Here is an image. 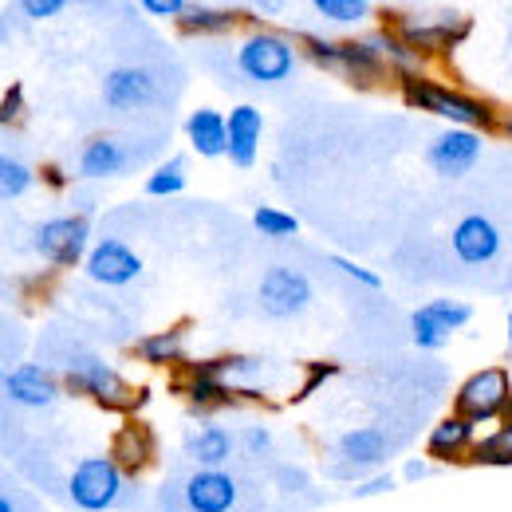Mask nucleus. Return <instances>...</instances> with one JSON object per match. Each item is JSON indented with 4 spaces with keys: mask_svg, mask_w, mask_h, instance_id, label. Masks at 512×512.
Here are the masks:
<instances>
[{
    "mask_svg": "<svg viewBox=\"0 0 512 512\" xmlns=\"http://www.w3.org/2000/svg\"><path fill=\"white\" fill-rule=\"evenodd\" d=\"M473 461H477V465H512V422H505L493 438L477 442Z\"/></svg>",
    "mask_w": 512,
    "mask_h": 512,
    "instance_id": "aec40b11",
    "label": "nucleus"
},
{
    "mask_svg": "<svg viewBox=\"0 0 512 512\" xmlns=\"http://www.w3.org/2000/svg\"><path fill=\"white\" fill-rule=\"evenodd\" d=\"M67 383H71V390L95 394L99 402H111V406L127 402V386H123V379H119L99 355H87V351H75V355L67 359Z\"/></svg>",
    "mask_w": 512,
    "mask_h": 512,
    "instance_id": "6e6552de",
    "label": "nucleus"
},
{
    "mask_svg": "<svg viewBox=\"0 0 512 512\" xmlns=\"http://www.w3.org/2000/svg\"><path fill=\"white\" fill-rule=\"evenodd\" d=\"M127 150H123V142H115V138H95L87 150H83V158H79V174L83 178H111V174H119V170H127Z\"/></svg>",
    "mask_w": 512,
    "mask_h": 512,
    "instance_id": "dca6fc26",
    "label": "nucleus"
},
{
    "mask_svg": "<svg viewBox=\"0 0 512 512\" xmlns=\"http://www.w3.org/2000/svg\"><path fill=\"white\" fill-rule=\"evenodd\" d=\"M430 166L442 174V178H465L473 170V162L481 158V134L477 130H461L453 127L446 134H438L426 150Z\"/></svg>",
    "mask_w": 512,
    "mask_h": 512,
    "instance_id": "1a4fd4ad",
    "label": "nucleus"
},
{
    "mask_svg": "<svg viewBox=\"0 0 512 512\" xmlns=\"http://www.w3.org/2000/svg\"><path fill=\"white\" fill-rule=\"evenodd\" d=\"M186 453L197 461V469H217L221 461H229L233 438L221 426H201V430H193L190 438H186Z\"/></svg>",
    "mask_w": 512,
    "mask_h": 512,
    "instance_id": "f3484780",
    "label": "nucleus"
},
{
    "mask_svg": "<svg viewBox=\"0 0 512 512\" xmlns=\"http://www.w3.org/2000/svg\"><path fill=\"white\" fill-rule=\"evenodd\" d=\"M316 12L335 24H355L367 16V4L363 0H316Z\"/></svg>",
    "mask_w": 512,
    "mask_h": 512,
    "instance_id": "bb28decb",
    "label": "nucleus"
},
{
    "mask_svg": "<svg viewBox=\"0 0 512 512\" xmlns=\"http://www.w3.org/2000/svg\"><path fill=\"white\" fill-rule=\"evenodd\" d=\"M67 497L71 505L83 512L115 509L123 497V469L115 457H87L75 465L71 481H67Z\"/></svg>",
    "mask_w": 512,
    "mask_h": 512,
    "instance_id": "f03ea898",
    "label": "nucleus"
},
{
    "mask_svg": "<svg viewBox=\"0 0 512 512\" xmlns=\"http://www.w3.org/2000/svg\"><path fill=\"white\" fill-rule=\"evenodd\" d=\"M406 99L430 115H442L449 123H457L461 130L473 127H489L493 123V111L481 103V99H469L461 91H449L438 83H426V79H406Z\"/></svg>",
    "mask_w": 512,
    "mask_h": 512,
    "instance_id": "7ed1b4c3",
    "label": "nucleus"
},
{
    "mask_svg": "<svg viewBox=\"0 0 512 512\" xmlns=\"http://www.w3.org/2000/svg\"><path fill=\"white\" fill-rule=\"evenodd\" d=\"M509 134H512V119H509Z\"/></svg>",
    "mask_w": 512,
    "mask_h": 512,
    "instance_id": "58836bf2",
    "label": "nucleus"
},
{
    "mask_svg": "<svg viewBox=\"0 0 512 512\" xmlns=\"http://www.w3.org/2000/svg\"><path fill=\"white\" fill-rule=\"evenodd\" d=\"M16 107H20V91H16V87H12V91H8V99H4V103H0V123H8V119H12V115H16Z\"/></svg>",
    "mask_w": 512,
    "mask_h": 512,
    "instance_id": "72a5a7b5",
    "label": "nucleus"
},
{
    "mask_svg": "<svg viewBox=\"0 0 512 512\" xmlns=\"http://www.w3.org/2000/svg\"><path fill=\"white\" fill-rule=\"evenodd\" d=\"M0 512H24V501L12 489H0Z\"/></svg>",
    "mask_w": 512,
    "mask_h": 512,
    "instance_id": "f704fd0d",
    "label": "nucleus"
},
{
    "mask_svg": "<svg viewBox=\"0 0 512 512\" xmlns=\"http://www.w3.org/2000/svg\"><path fill=\"white\" fill-rule=\"evenodd\" d=\"M146 12H154V16H186L190 8L182 0H146Z\"/></svg>",
    "mask_w": 512,
    "mask_h": 512,
    "instance_id": "c756f323",
    "label": "nucleus"
},
{
    "mask_svg": "<svg viewBox=\"0 0 512 512\" xmlns=\"http://www.w3.org/2000/svg\"><path fill=\"white\" fill-rule=\"evenodd\" d=\"M249 446H253L256 453H260V449H268V434H264L260 426H256V430H249Z\"/></svg>",
    "mask_w": 512,
    "mask_h": 512,
    "instance_id": "c9c22d12",
    "label": "nucleus"
},
{
    "mask_svg": "<svg viewBox=\"0 0 512 512\" xmlns=\"http://www.w3.org/2000/svg\"><path fill=\"white\" fill-rule=\"evenodd\" d=\"M138 272H142V260L130 253L123 241H99L87 256V276L95 284H107V288L130 284Z\"/></svg>",
    "mask_w": 512,
    "mask_h": 512,
    "instance_id": "f8f14e48",
    "label": "nucleus"
},
{
    "mask_svg": "<svg viewBox=\"0 0 512 512\" xmlns=\"http://www.w3.org/2000/svg\"><path fill=\"white\" fill-rule=\"evenodd\" d=\"M138 355L150 359V363H170L182 355V335L178 331H162V335H150L138 343Z\"/></svg>",
    "mask_w": 512,
    "mask_h": 512,
    "instance_id": "4be33fe9",
    "label": "nucleus"
},
{
    "mask_svg": "<svg viewBox=\"0 0 512 512\" xmlns=\"http://www.w3.org/2000/svg\"><path fill=\"white\" fill-rule=\"evenodd\" d=\"M422 473H426V465H418V461H414V465H406V477H414V481H418Z\"/></svg>",
    "mask_w": 512,
    "mask_h": 512,
    "instance_id": "e433bc0d",
    "label": "nucleus"
},
{
    "mask_svg": "<svg viewBox=\"0 0 512 512\" xmlns=\"http://www.w3.org/2000/svg\"><path fill=\"white\" fill-rule=\"evenodd\" d=\"M186 134H190L193 150L205 154V158L229 154V119H221L217 111H193Z\"/></svg>",
    "mask_w": 512,
    "mask_h": 512,
    "instance_id": "2eb2a0df",
    "label": "nucleus"
},
{
    "mask_svg": "<svg viewBox=\"0 0 512 512\" xmlns=\"http://www.w3.org/2000/svg\"><path fill=\"white\" fill-rule=\"evenodd\" d=\"M453 253L461 264H489L493 256L501 253V233L489 217L469 213L453 225Z\"/></svg>",
    "mask_w": 512,
    "mask_h": 512,
    "instance_id": "9d476101",
    "label": "nucleus"
},
{
    "mask_svg": "<svg viewBox=\"0 0 512 512\" xmlns=\"http://www.w3.org/2000/svg\"><path fill=\"white\" fill-rule=\"evenodd\" d=\"M386 449H390V442H386L383 430H351L339 438V457L351 465H379Z\"/></svg>",
    "mask_w": 512,
    "mask_h": 512,
    "instance_id": "a211bd4d",
    "label": "nucleus"
},
{
    "mask_svg": "<svg viewBox=\"0 0 512 512\" xmlns=\"http://www.w3.org/2000/svg\"><path fill=\"white\" fill-rule=\"evenodd\" d=\"M60 8H64V0H28V4H24L28 16H56Z\"/></svg>",
    "mask_w": 512,
    "mask_h": 512,
    "instance_id": "7c9ffc66",
    "label": "nucleus"
},
{
    "mask_svg": "<svg viewBox=\"0 0 512 512\" xmlns=\"http://www.w3.org/2000/svg\"><path fill=\"white\" fill-rule=\"evenodd\" d=\"M473 442V422L469 418H446L438 430H430V457H453Z\"/></svg>",
    "mask_w": 512,
    "mask_h": 512,
    "instance_id": "6ab92c4d",
    "label": "nucleus"
},
{
    "mask_svg": "<svg viewBox=\"0 0 512 512\" xmlns=\"http://www.w3.org/2000/svg\"><path fill=\"white\" fill-rule=\"evenodd\" d=\"M512 390H509V375L501 367H489V371H477L469 375L461 390H457V418H469L473 426L501 414L509 406Z\"/></svg>",
    "mask_w": 512,
    "mask_h": 512,
    "instance_id": "39448f33",
    "label": "nucleus"
},
{
    "mask_svg": "<svg viewBox=\"0 0 512 512\" xmlns=\"http://www.w3.org/2000/svg\"><path fill=\"white\" fill-rule=\"evenodd\" d=\"M28 186H32V170H28L24 162H16V158H4V154H0V201L20 197Z\"/></svg>",
    "mask_w": 512,
    "mask_h": 512,
    "instance_id": "412c9836",
    "label": "nucleus"
},
{
    "mask_svg": "<svg viewBox=\"0 0 512 512\" xmlns=\"http://www.w3.org/2000/svg\"><path fill=\"white\" fill-rule=\"evenodd\" d=\"M237 67L241 75H249L253 83H280L292 75L296 67V52L284 36H272V32H260V36H249L237 52Z\"/></svg>",
    "mask_w": 512,
    "mask_h": 512,
    "instance_id": "20e7f679",
    "label": "nucleus"
},
{
    "mask_svg": "<svg viewBox=\"0 0 512 512\" xmlns=\"http://www.w3.org/2000/svg\"><path fill=\"white\" fill-rule=\"evenodd\" d=\"M0 379H4V375H0Z\"/></svg>",
    "mask_w": 512,
    "mask_h": 512,
    "instance_id": "ea45409f",
    "label": "nucleus"
},
{
    "mask_svg": "<svg viewBox=\"0 0 512 512\" xmlns=\"http://www.w3.org/2000/svg\"><path fill=\"white\" fill-rule=\"evenodd\" d=\"M253 225L264 233V237H296V229H300L296 217H288V213H280V209H268V205L256 209Z\"/></svg>",
    "mask_w": 512,
    "mask_h": 512,
    "instance_id": "393cba45",
    "label": "nucleus"
},
{
    "mask_svg": "<svg viewBox=\"0 0 512 512\" xmlns=\"http://www.w3.org/2000/svg\"><path fill=\"white\" fill-rule=\"evenodd\" d=\"M260 130H264V119H260L256 107H237L229 115V158H233V166H241V170L253 166Z\"/></svg>",
    "mask_w": 512,
    "mask_h": 512,
    "instance_id": "4468645a",
    "label": "nucleus"
},
{
    "mask_svg": "<svg viewBox=\"0 0 512 512\" xmlns=\"http://www.w3.org/2000/svg\"><path fill=\"white\" fill-rule=\"evenodd\" d=\"M83 249H87V217H56L36 229V253L60 268L79 264Z\"/></svg>",
    "mask_w": 512,
    "mask_h": 512,
    "instance_id": "0eeeda50",
    "label": "nucleus"
},
{
    "mask_svg": "<svg viewBox=\"0 0 512 512\" xmlns=\"http://www.w3.org/2000/svg\"><path fill=\"white\" fill-rule=\"evenodd\" d=\"M182 186H186V162H182V158H170L162 170H154V174L146 178V193H154V197L178 193Z\"/></svg>",
    "mask_w": 512,
    "mask_h": 512,
    "instance_id": "5701e85b",
    "label": "nucleus"
},
{
    "mask_svg": "<svg viewBox=\"0 0 512 512\" xmlns=\"http://www.w3.org/2000/svg\"><path fill=\"white\" fill-rule=\"evenodd\" d=\"M509 339H512V316H509Z\"/></svg>",
    "mask_w": 512,
    "mask_h": 512,
    "instance_id": "4c0bfd02",
    "label": "nucleus"
},
{
    "mask_svg": "<svg viewBox=\"0 0 512 512\" xmlns=\"http://www.w3.org/2000/svg\"><path fill=\"white\" fill-rule=\"evenodd\" d=\"M390 485H394L390 477H375V481H363V485H359L355 493H359V497H375V493H386Z\"/></svg>",
    "mask_w": 512,
    "mask_h": 512,
    "instance_id": "2f4dec72",
    "label": "nucleus"
},
{
    "mask_svg": "<svg viewBox=\"0 0 512 512\" xmlns=\"http://www.w3.org/2000/svg\"><path fill=\"white\" fill-rule=\"evenodd\" d=\"M4 390H8V398L20 402V406H52L56 394H60L56 379H52L44 367H36V363L16 367V371L4 379Z\"/></svg>",
    "mask_w": 512,
    "mask_h": 512,
    "instance_id": "ddd939ff",
    "label": "nucleus"
},
{
    "mask_svg": "<svg viewBox=\"0 0 512 512\" xmlns=\"http://www.w3.org/2000/svg\"><path fill=\"white\" fill-rule=\"evenodd\" d=\"M154 91H158V83L146 67H115L103 83V99L115 111H138V107L154 103Z\"/></svg>",
    "mask_w": 512,
    "mask_h": 512,
    "instance_id": "9b49d317",
    "label": "nucleus"
},
{
    "mask_svg": "<svg viewBox=\"0 0 512 512\" xmlns=\"http://www.w3.org/2000/svg\"><path fill=\"white\" fill-rule=\"evenodd\" d=\"M182 24H186V28H201V32H217V28H229V24H233V12H217V8H190Z\"/></svg>",
    "mask_w": 512,
    "mask_h": 512,
    "instance_id": "cd10ccee",
    "label": "nucleus"
},
{
    "mask_svg": "<svg viewBox=\"0 0 512 512\" xmlns=\"http://www.w3.org/2000/svg\"><path fill=\"white\" fill-rule=\"evenodd\" d=\"M331 264H335L339 272H347L351 280H359V284H367V288H379V284H383V280H379L375 272H367V268H359V264H351V260H343V256H335Z\"/></svg>",
    "mask_w": 512,
    "mask_h": 512,
    "instance_id": "c85d7f7f",
    "label": "nucleus"
},
{
    "mask_svg": "<svg viewBox=\"0 0 512 512\" xmlns=\"http://www.w3.org/2000/svg\"><path fill=\"white\" fill-rule=\"evenodd\" d=\"M410 331H414V343H418V347H430V351L446 347V339H449V331L434 320L426 308H418V312L410 316Z\"/></svg>",
    "mask_w": 512,
    "mask_h": 512,
    "instance_id": "b1692460",
    "label": "nucleus"
},
{
    "mask_svg": "<svg viewBox=\"0 0 512 512\" xmlns=\"http://www.w3.org/2000/svg\"><path fill=\"white\" fill-rule=\"evenodd\" d=\"M331 371H335V367H327V363H316V371H312V379H308V386L300 390V398H304V394H312V390H316V386H320L323 379L331 375Z\"/></svg>",
    "mask_w": 512,
    "mask_h": 512,
    "instance_id": "473e14b6",
    "label": "nucleus"
},
{
    "mask_svg": "<svg viewBox=\"0 0 512 512\" xmlns=\"http://www.w3.org/2000/svg\"><path fill=\"white\" fill-rule=\"evenodd\" d=\"M312 304V284L304 272H292V268H268L264 280H260V308L268 316H296Z\"/></svg>",
    "mask_w": 512,
    "mask_h": 512,
    "instance_id": "423d86ee",
    "label": "nucleus"
},
{
    "mask_svg": "<svg viewBox=\"0 0 512 512\" xmlns=\"http://www.w3.org/2000/svg\"><path fill=\"white\" fill-rule=\"evenodd\" d=\"M178 501H166V512H241L245 485L221 469H193L174 489Z\"/></svg>",
    "mask_w": 512,
    "mask_h": 512,
    "instance_id": "f257e3e1",
    "label": "nucleus"
},
{
    "mask_svg": "<svg viewBox=\"0 0 512 512\" xmlns=\"http://www.w3.org/2000/svg\"><path fill=\"white\" fill-rule=\"evenodd\" d=\"M426 312L442 323L446 331H457V327H465V323L473 320V308L457 304V300H434V304H426Z\"/></svg>",
    "mask_w": 512,
    "mask_h": 512,
    "instance_id": "a878e982",
    "label": "nucleus"
}]
</instances>
